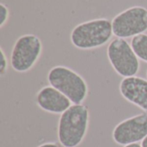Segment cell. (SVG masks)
I'll use <instances>...</instances> for the list:
<instances>
[{
  "label": "cell",
  "instance_id": "cell-2",
  "mask_svg": "<svg viewBox=\"0 0 147 147\" xmlns=\"http://www.w3.org/2000/svg\"><path fill=\"white\" fill-rule=\"evenodd\" d=\"M49 84L62 92L72 104H82L88 96L89 87L84 78L72 69L56 65L47 73Z\"/></svg>",
  "mask_w": 147,
  "mask_h": 147
},
{
  "label": "cell",
  "instance_id": "cell-13",
  "mask_svg": "<svg viewBox=\"0 0 147 147\" xmlns=\"http://www.w3.org/2000/svg\"><path fill=\"white\" fill-rule=\"evenodd\" d=\"M37 147H63L59 143L57 142H46Z\"/></svg>",
  "mask_w": 147,
  "mask_h": 147
},
{
  "label": "cell",
  "instance_id": "cell-14",
  "mask_svg": "<svg viewBox=\"0 0 147 147\" xmlns=\"http://www.w3.org/2000/svg\"><path fill=\"white\" fill-rule=\"evenodd\" d=\"M124 147H142V146H141V144L136 143V144H131V145H127V146H125Z\"/></svg>",
  "mask_w": 147,
  "mask_h": 147
},
{
  "label": "cell",
  "instance_id": "cell-4",
  "mask_svg": "<svg viewBox=\"0 0 147 147\" xmlns=\"http://www.w3.org/2000/svg\"><path fill=\"white\" fill-rule=\"evenodd\" d=\"M107 55L115 71L123 78L136 76L139 72L140 59L125 39H114L108 47Z\"/></svg>",
  "mask_w": 147,
  "mask_h": 147
},
{
  "label": "cell",
  "instance_id": "cell-8",
  "mask_svg": "<svg viewBox=\"0 0 147 147\" xmlns=\"http://www.w3.org/2000/svg\"><path fill=\"white\" fill-rule=\"evenodd\" d=\"M35 102L40 109L53 115H62L72 105L69 98L51 85L44 86L37 92Z\"/></svg>",
  "mask_w": 147,
  "mask_h": 147
},
{
  "label": "cell",
  "instance_id": "cell-1",
  "mask_svg": "<svg viewBox=\"0 0 147 147\" xmlns=\"http://www.w3.org/2000/svg\"><path fill=\"white\" fill-rule=\"evenodd\" d=\"M90 125V110L86 105L72 104L59 119L58 140L63 147H78L84 141Z\"/></svg>",
  "mask_w": 147,
  "mask_h": 147
},
{
  "label": "cell",
  "instance_id": "cell-10",
  "mask_svg": "<svg viewBox=\"0 0 147 147\" xmlns=\"http://www.w3.org/2000/svg\"><path fill=\"white\" fill-rule=\"evenodd\" d=\"M131 46L137 57L147 63V34H141L133 37Z\"/></svg>",
  "mask_w": 147,
  "mask_h": 147
},
{
  "label": "cell",
  "instance_id": "cell-5",
  "mask_svg": "<svg viewBox=\"0 0 147 147\" xmlns=\"http://www.w3.org/2000/svg\"><path fill=\"white\" fill-rule=\"evenodd\" d=\"M42 52L40 38L34 34H24L15 42L11 54L10 65L17 72L30 71L39 60Z\"/></svg>",
  "mask_w": 147,
  "mask_h": 147
},
{
  "label": "cell",
  "instance_id": "cell-11",
  "mask_svg": "<svg viewBox=\"0 0 147 147\" xmlns=\"http://www.w3.org/2000/svg\"><path fill=\"white\" fill-rule=\"evenodd\" d=\"M8 70V59L3 50V48L0 49V75L1 77H3Z\"/></svg>",
  "mask_w": 147,
  "mask_h": 147
},
{
  "label": "cell",
  "instance_id": "cell-12",
  "mask_svg": "<svg viewBox=\"0 0 147 147\" xmlns=\"http://www.w3.org/2000/svg\"><path fill=\"white\" fill-rule=\"evenodd\" d=\"M9 17V9L6 5L0 3V27H3Z\"/></svg>",
  "mask_w": 147,
  "mask_h": 147
},
{
  "label": "cell",
  "instance_id": "cell-15",
  "mask_svg": "<svg viewBox=\"0 0 147 147\" xmlns=\"http://www.w3.org/2000/svg\"><path fill=\"white\" fill-rule=\"evenodd\" d=\"M141 146L142 147H147V137L141 142Z\"/></svg>",
  "mask_w": 147,
  "mask_h": 147
},
{
  "label": "cell",
  "instance_id": "cell-6",
  "mask_svg": "<svg viewBox=\"0 0 147 147\" xmlns=\"http://www.w3.org/2000/svg\"><path fill=\"white\" fill-rule=\"evenodd\" d=\"M113 33L117 38H129L147 30V9L134 6L121 12L112 20Z\"/></svg>",
  "mask_w": 147,
  "mask_h": 147
},
{
  "label": "cell",
  "instance_id": "cell-16",
  "mask_svg": "<svg viewBox=\"0 0 147 147\" xmlns=\"http://www.w3.org/2000/svg\"><path fill=\"white\" fill-rule=\"evenodd\" d=\"M146 76H147V71H146Z\"/></svg>",
  "mask_w": 147,
  "mask_h": 147
},
{
  "label": "cell",
  "instance_id": "cell-7",
  "mask_svg": "<svg viewBox=\"0 0 147 147\" xmlns=\"http://www.w3.org/2000/svg\"><path fill=\"white\" fill-rule=\"evenodd\" d=\"M147 137V113L129 117L115 126L112 133L114 141L119 146L142 142Z\"/></svg>",
  "mask_w": 147,
  "mask_h": 147
},
{
  "label": "cell",
  "instance_id": "cell-3",
  "mask_svg": "<svg viewBox=\"0 0 147 147\" xmlns=\"http://www.w3.org/2000/svg\"><path fill=\"white\" fill-rule=\"evenodd\" d=\"M113 34L112 22L99 18L76 26L71 31V41L78 49H94L107 44Z\"/></svg>",
  "mask_w": 147,
  "mask_h": 147
},
{
  "label": "cell",
  "instance_id": "cell-9",
  "mask_svg": "<svg viewBox=\"0 0 147 147\" xmlns=\"http://www.w3.org/2000/svg\"><path fill=\"white\" fill-rule=\"evenodd\" d=\"M119 90L124 99L147 112V79L137 76L124 78Z\"/></svg>",
  "mask_w": 147,
  "mask_h": 147
}]
</instances>
